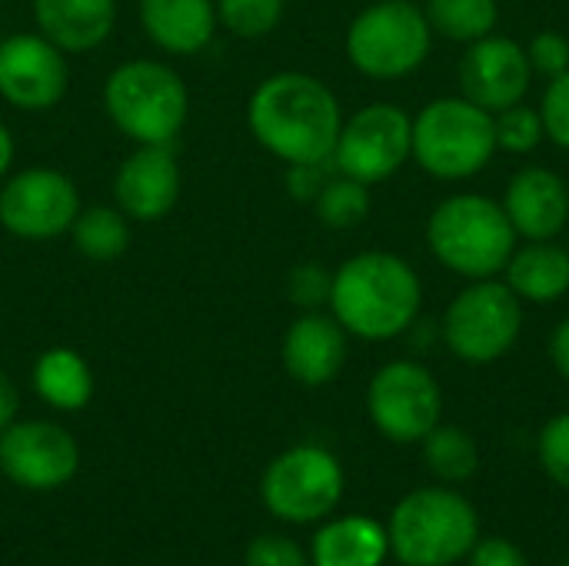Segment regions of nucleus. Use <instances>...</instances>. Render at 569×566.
<instances>
[{
	"instance_id": "obj_30",
	"label": "nucleus",
	"mask_w": 569,
	"mask_h": 566,
	"mask_svg": "<svg viewBox=\"0 0 569 566\" xmlns=\"http://www.w3.org/2000/svg\"><path fill=\"white\" fill-rule=\"evenodd\" d=\"M537 457L547 477L569 490V414H557L543 424L537 437Z\"/></svg>"
},
{
	"instance_id": "obj_27",
	"label": "nucleus",
	"mask_w": 569,
	"mask_h": 566,
	"mask_svg": "<svg viewBox=\"0 0 569 566\" xmlns=\"http://www.w3.org/2000/svg\"><path fill=\"white\" fill-rule=\"evenodd\" d=\"M313 207H317L320 224L330 227V230L360 227L367 220V214H370V187L360 183V180H353V177H343V173L340 177H330L320 187Z\"/></svg>"
},
{
	"instance_id": "obj_28",
	"label": "nucleus",
	"mask_w": 569,
	"mask_h": 566,
	"mask_svg": "<svg viewBox=\"0 0 569 566\" xmlns=\"http://www.w3.org/2000/svg\"><path fill=\"white\" fill-rule=\"evenodd\" d=\"M493 133H497V150L533 153L543 143V137H547L540 107H527L520 100V103H513L507 110H497L493 113Z\"/></svg>"
},
{
	"instance_id": "obj_25",
	"label": "nucleus",
	"mask_w": 569,
	"mask_h": 566,
	"mask_svg": "<svg viewBox=\"0 0 569 566\" xmlns=\"http://www.w3.org/2000/svg\"><path fill=\"white\" fill-rule=\"evenodd\" d=\"M420 444H423V464L440 484H467L480 467L477 440L460 427L437 424Z\"/></svg>"
},
{
	"instance_id": "obj_9",
	"label": "nucleus",
	"mask_w": 569,
	"mask_h": 566,
	"mask_svg": "<svg viewBox=\"0 0 569 566\" xmlns=\"http://www.w3.org/2000/svg\"><path fill=\"white\" fill-rule=\"evenodd\" d=\"M263 507L287 524H317L327 520L343 497V467L340 460L313 444L283 450L260 480Z\"/></svg>"
},
{
	"instance_id": "obj_12",
	"label": "nucleus",
	"mask_w": 569,
	"mask_h": 566,
	"mask_svg": "<svg viewBox=\"0 0 569 566\" xmlns=\"http://www.w3.org/2000/svg\"><path fill=\"white\" fill-rule=\"evenodd\" d=\"M80 193L73 180L50 167H27L0 190V224L20 240H50L73 227Z\"/></svg>"
},
{
	"instance_id": "obj_8",
	"label": "nucleus",
	"mask_w": 569,
	"mask_h": 566,
	"mask_svg": "<svg viewBox=\"0 0 569 566\" xmlns=\"http://www.w3.org/2000/svg\"><path fill=\"white\" fill-rule=\"evenodd\" d=\"M440 334L457 360L493 364L507 357L523 334V300L497 277L470 280L450 300Z\"/></svg>"
},
{
	"instance_id": "obj_10",
	"label": "nucleus",
	"mask_w": 569,
	"mask_h": 566,
	"mask_svg": "<svg viewBox=\"0 0 569 566\" xmlns=\"http://www.w3.org/2000/svg\"><path fill=\"white\" fill-rule=\"evenodd\" d=\"M410 157H413V117L397 103L377 100L360 107L350 120H343L330 160L337 173L370 187L390 180Z\"/></svg>"
},
{
	"instance_id": "obj_16",
	"label": "nucleus",
	"mask_w": 569,
	"mask_h": 566,
	"mask_svg": "<svg viewBox=\"0 0 569 566\" xmlns=\"http://www.w3.org/2000/svg\"><path fill=\"white\" fill-rule=\"evenodd\" d=\"M113 197L127 220L153 224L167 217L180 197V163L170 143H137L117 170Z\"/></svg>"
},
{
	"instance_id": "obj_32",
	"label": "nucleus",
	"mask_w": 569,
	"mask_h": 566,
	"mask_svg": "<svg viewBox=\"0 0 569 566\" xmlns=\"http://www.w3.org/2000/svg\"><path fill=\"white\" fill-rule=\"evenodd\" d=\"M527 57L533 67V77L553 80L569 70V40L560 30H540L530 43H527Z\"/></svg>"
},
{
	"instance_id": "obj_38",
	"label": "nucleus",
	"mask_w": 569,
	"mask_h": 566,
	"mask_svg": "<svg viewBox=\"0 0 569 566\" xmlns=\"http://www.w3.org/2000/svg\"><path fill=\"white\" fill-rule=\"evenodd\" d=\"M17 410H20V390H17V384L0 370V430H7V427L17 420Z\"/></svg>"
},
{
	"instance_id": "obj_18",
	"label": "nucleus",
	"mask_w": 569,
	"mask_h": 566,
	"mask_svg": "<svg viewBox=\"0 0 569 566\" xmlns=\"http://www.w3.org/2000/svg\"><path fill=\"white\" fill-rule=\"evenodd\" d=\"M283 370L303 387H323L340 377L347 364V330L333 314L307 310L283 334Z\"/></svg>"
},
{
	"instance_id": "obj_5",
	"label": "nucleus",
	"mask_w": 569,
	"mask_h": 566,
	"mask_svg": "<svg viewBox=\"0 0 569 566\" xmlns=\"http://www.w3.org/2000/svg\"><path fill=\"white\" fill-rule=\"evenodd\" d=\"M493 113L463 93L437 97L413 117V160L437 180H470L493 160Z\"/></svg>"
},
{
	"instance_id": "obj_14",
	"label": "nucleus",
	"mask_w": 569,
	"mask_h": 566,
	"mask_svg": "<svg viewBox=\"0 0 569 566\" xmlns=\"http://www.w3.org/2000/svg\"><path fill=\"white\" fill-rule=\"evenodd\" d=\"M70 70L43 33H13L0 43V97L20 110H50L63 100Z\"/></svg>"
},
{
	"instance_id": "obj_3",
	"label": "nucleus",
	"mask_w": 569,
	"mask_h": 566,
	"mask_svg": "<svg viewBox=\"0 0 569 566\" xmlns=\"http://www.w3.org/2000/svg\"><path fill=\"white\" fill-rule=\"evenodd\" d=\"M517 230L493 197L483 193H453L440 200L427 220V247L430 254L457 277L487 280L503 274Z\"/></svg>"
},
{
	"instance_id": "obj_15",
	"label": "nucleus",
	"mask_w": 569,
	"mask_h": 566,
	"mask_svg": "<svg viewBox=\"0 0 569 566\" xmlns=\"http://www.w3.org/2000/svg\"><path fill=\"white\" fill-rule=\"evenodd\" d=\"M457 77H460V93L467 100L497 113L527 97L533 67H530L523 43H517L513 37L490 33L470 43L467 57L460 60Z\"/></svg>"
},
{
	"instance_id": "obj_33",
	"label": "nucleus",
	"mask_w": 569,
	"mask_h": 566,
	"mask_svg": "<svg viewBox=\"0 0 569 566\" xmlns=\"http://www.w3.org/2000/svg\"><path fill=\"white\" fill-rule=\"evenodd\" d=\"M330 284H333V274L323 264H300L290 274V300L307 310H317L320 304L330 300Z\"/></svg>"
},
{
	"instance_id": "obj_6",
	"label": "nucleus",
	"mask_w": 569,
	"mask_h": 566,
	"mask_svg": "<svg viewBox=\"0 0 569 566\" xmlns=\"http://www.w3.org/2000/svg\"><path fill=\"white\" fill-rule=\"evenodd\" d=\"M113 127L133 143H173L187 123L190 97L180 73L160 60H127L103 83Z\"/></svg>"
},
{
	"instance_id": "obj_21",
	"label": "nucleus",
	"mask_w": 569,
	"mask_h": 566,
	"mask_svg": "<svg viewBox=\"0 0 569 566\" xmlns=\"http://www.w3.org/2000/svg\"><path fill=\"white\" fill-rule=\"evenodd\" d=\"M503 284L527 304L563 300L569 294V250L553 240L517 244L503 267Z\"/></svg>"
},
{
	"instance_id": "obj_35",
	"label": "nucleus",
	"mask_w": 569,
	"mask_h": 566,
	"mask_svg": "<svg viewBox=\"0 0 569 566\" xmlns=\"http://www.w3.org/2000/svg\"><path fill=\"white\" fill-rule=\"evenodd\" d=\"M470 566H530L527 554L507 540V537H487V540H477L473 550H470Z\"/></svg>"
},
{
	"instance_id": "obj_20",
	"label": "nucleus",
	"mask_w": 569,
	"mask_h": 566,
	"mask_svg": "<svg viewBox=\"0 0 569 566\" xmlns=\"http://www.w3.org/2000/svg\"><path fill=\"white\" fill-rule=\"evenodd\" d=\"M140 23L147 37L167 53H200L213 40V0H140Z\"/></svg>"
},
{
	"instance_id": "obj_7",
	"label": "nucleus",
	"mask_w": 569,
	"mask_h": 566,
	"mask_svg": "<svg viewBox=\"0 0 569 566\" xmlns=\"http://www.w3.org/2000/svg\"><path fill=\"white\" fill-rule=\"evenodd\" d=\"M433 47V30L423 7L410 0H377L360 10L347 30L350 63L373 80H400L423 67Z\"/></svg>"
},
{
	"instance_id": "obj_39",
	"label": "nucleus",
	"mask_w": 569,
	"mask_h": 566,
	"mask_svg": "<svg viewBox=\"0 0 569 566\" xmlns=\"http://www.w3.org/2000/svg\"><path fill=\"white\" fill-rule=\"evenodd\" d=\"M10 163H13V137H10V130L0 123V177L10 170Z\"/></svg>"
},
{
	"instance_id": "obj_11",
	"label": "nucleus",
	"mask_w": 569,
	"mask_h": 566,
	"mask_svg": "<svg viewBox=\"0 0 569 566\" xmlns=\"http://www.w3.org/2000/svg\"><path fill=\"white\" fill-rule=\"evenodd\" d=\"M367 414L390 444H420L443 417L440 380L417 360H390L367 387Z\"/></svg>"
},
{
	"instance_id": "obj_26",
	"label": "nucleus",
	"mask_w": 569,
	"mask_h": 566,
	"mask_svg": "<svg viewBox=\"0 0 569 566\" xmlns=\"http://www.w3.org/2000/svg\"><path fill=\"white\" fill-rule=\"evenodd\" d=\"M73 247L90 260H117L130 247V224L123 210L113 207H87L77 214L73 227Z\"/></svg>"
},
{
	"instance_id": "obj_37",
	"label": "nucleus",
	"mask_w": 569,
	"mask_h": 566,
	"mask_svg": "<svg viewBox=\"0 0 569 566\" xmlns=\"http://www.w3.org/2000/svg\"><path fill=\"white\" fill-rule=\"evenodd\" d=\"M550 360H553L557 374L569 384V317H563L550 334Z\"/></svg>"
},
{
	"instance_id": "obj_31",
	"label": "nucleus",
	"mask_w": 569,
	"mask_h": 566,
	"mask_svg": "<svg viewBox=\"0 0 569 566\" xmlns=\"http://www.w3.org/2000/svg\"><path fill=\"white\" fill-rule=\"evenodd\" d=\"M540 117H543V130L547 137L569 150V70L547 80L543 100H540Z\"/></svg>"
},
{
	"instance_id": "obj_13",
	"label": "nucleus",
	"mask_w": 569,
	"mask_h": 566,
	"mask_svg": "<svg viewBox=\"0 0 569 566\" xmlns=\"http://www.w3.org/2000/svg\"><path fill=\"white\" fill-rule=\"evenodd\" d=\"M77 467V440L50 420H13L0 430V470L23 490H57Z\"/></svg>"
},
{
	"instance_id": "obj_4",
	"label": "nucleus",
	"mask_w": 569,
	"mask_h": 566,
	"mask_svg": "<svg viewBox=\"0 0 569 566\" xmlns=\"http://www.w3.org/2000/svg\"><path fill=\"white\" fill-rule=\"evenodd\" d=\"M387 540L403 566H453L480 540V517L463 494L420 487L393 507Z\"/></svg>"
},
{
	"instance_id": "obj_22",
	"label": "nucleus",
	"mask_w": 569,
	"mask_h": 566,
	"mask_svg": "<svg viewBox=\"0 0 569 566\" xmlns=\"http://www.w3.org/2000/svg\"><path fill=\"white\" fill-rule=\"evenodd\" d=\"M390 557L387 527L373 517H337L313 537L310 566H383Z\"/></svg>"
},
{
	"instance_id": "obj_1",
	"label": "nucleus",
	"mask_w": 569,
	"mask_h": 566,
	"mask_svg": "<svg viewBox=\"0 0 569 566\" xmlns=\"http://www.w3.org/2000/svg\"><path fill=\"white\" fill-rule=\"evenodd\" d=\"M247 120L257 143L273 157L287 163H327L343 127V110L320 77L280 70L260 80Z\"/></svg>"
},
{
	"instance_id": "obj_23",
	"label": "nucleus",
	"mask_w": 569,
	"mask_h": 566,
	"mask_svg": "<svg viewBox=\"0 0 569 566\" xmlns=\"http://www.w3.org/2000/svg\"><path fill=\"white\" fill-rule=\"evenodd\" d=\"M33 390L53 410H80L93 397V374L77 350L53 347L33 364Z\"/></svg>"
},
{
	"instance_id": "obj_24",
	"label": "nucleus",
	"mask_w": 569,
	"mask_h": 566,
	"mask_svg": "<svg viewBox=\"0 0 569 566\" xmlns=\"http://www.w3.org/2000/svg\"><path fill=\"white\" fill-rule=\"evenodd\" d=\"M423 17L433 33L457 40V43H473L497 30L500 3L497 0H427Z\"/></svg>"
},
{
	"instance_id": "obj_34",
	"label": "nucleus",
	"mask_w": 569,
	"mask_h": 566,
	"mask_svg": "<svg viewBox=\"0 0 569 566\" xmlns=\"http://www.w3.org/2000/svg\"><path fill=\"white\" fill-rule=\"evenodd\" d=\"M243 566H310V560L290 537L263 534L247 547Z\"/></svg>"
},
{
	"instance_id": "obj_36",
	"label": "nucleus",
	"mask_w": 569,
	"mask_h": 566,
	"mask_svg": "<svg viewBox=\"0 0 569 566\" xmlns=\"http://www.w3.org/2000/svg\"><path fill=\"white\" fill-rule=\"evenodd\" d=\"M327 180L330 177H327L323 163H290V173H287V187L297 200H317V193Z\"/></svg>"
},
{
	"instance_id": "obj_29",
	"label": "nucleus",
	"mask_w": 569,
	"mask_h": 566,
	"mask_svg": "<svg viewBox=\"0 0 569 566\" xmlns=\"http://www.w3.org/2000/svg\"><path fill=\"white\" fill-rule=\"evenodd\" d=\"M213 7L217 20L243 40L267 37L283 17V0H217Z\"/></svg>"
},
{
	"instance_id": "obj_2",
	"label": "nucleus",
	"mask_w": 569,
	"mask_h": 566,
	"mask_svg": "<svg viewBox=\"0 0 569 566\" xmlns=\"http://www.w3.org/2000/svg\"><path fill=\"white\" fill-rule=\"evenodd\" d=\"M330 314L360 340H393L407 334L423 307L417 270L387 250H363L333 270Z\"/></svg>"
},
{
	"instance_id": "obj_17",
	"label": "nucleus",
	"mask_w": 569,
	"mask_h": 566,
	"mask_svg": "<svg viewBox=\"0 0 569 566\" xmlns=\"http://www.w3.org/2000/svg\"><path fill=\"white\" fill-rule=\"evenodd\" d=\"M503 210L523 240H557L569 224L567 180L550 167H523L510 177Z\"/></svg>"
},
{
	"instance_id": "obj_19",
	"label": "nucleus",
	"mask_w": 569,
	"mask_h": 566,
	"mask_svg": "<svg viewBox=\"0 0 569 566\" xmlns=\"http://www.w3.org/2000/svg\"><path fill=\"white\" fill-rule=\"evenodd\" d=\"M33 17L53 47L83 53L110 37L117 23V0H33Z\"/></svg>"
}]
</instances>
